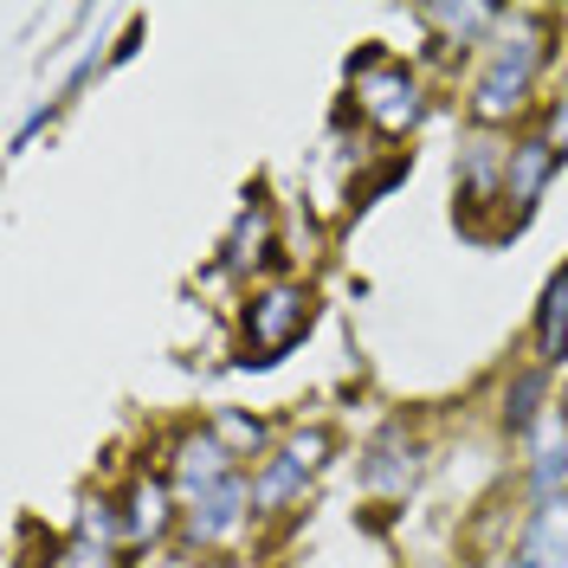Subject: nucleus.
I'll use <instances>...</instances> for the list:
<instances>
[{"mask_svg":"<svg viewBox=\"0 0 568 568\" xmlns=\"http://www.w3.org/2000/svg\"><path fill=\"white\" fill-rule=\"evenodd\" d=\"M311 329V291L297 284H272L246 304V362H278L304 343Z\"/></svg>","mask_w":568,"mask_h":568,"instance_id":"obj_2","label":"nucleus"},{"mask_svg":"<svg viewBox=\"0 0 568 568\" xmlns=\"http://www.w3.org/2000/svg\"><path fill=\"white\" fill-rule=\"evenodd\" d=\"M536 65H542V45H536L530 33L504 39L491 52V65H485V78H478V91H471V116H478V123H510L517 110L530 104Z\"/></svg>","mask_w":568,"mask_h":568,"instance_id":"obj_1","label":"nucleus"},{"mask_svg":"<svg viewBox=\"0 0 568 568\" xmlns=\"http://www.w3.org/2000/svg\"><path fill=\"white\" fill-rule=\"evenodd\" d=\"M556 169H562V149H556V142H517V149H510V162H504V207H510V233L530 220L536 194L549 187Z\"/></svg>","mask_w":568,"mask_h":568,"instance_id":"obj_4","label":"nucleus"},{"mask_svg":"<svg viewBox=\"0 0 568 568\" xmlns=\"http://www.w3.org/2000/svg\"><path fill=\"white\" fill-rule=\"evenodd\" d=\"M252 504V491L240 485V478H226V485H213V491L194 497V510H187V536L194 542H220V536L240 524V510Z\"/></svg>","mask_w":568,"mask_h":568,"instance_id":"obj_6","label":"nucleus"},{"mask_svg":"<svg viewBox=\"0 0 568 568\" xmlns=\"http://www.w3.org/2000/svg\"><path fill=\"white\" fill-rule=\"evenodd\" d=\"M311 471H317V465H311V459H297V453L272 459L265 471H258V478H252V504H258V510H278L284 497H297V491H304V478H311Z\"/></svg>","mask_w":568,"mask_h":568,"instance_id":"obj_8","label":"nucleus"},{"mask_svg":"<svg viewBox=\"0 0 568 568\" xmlns=\"http://www.w3.org/2000/svg\"><path fill=\"white\" fill-rule=\"evenodd\" d=\"M362 104H368V116H375L382 130H407V123L420 116V91H414L407 65L368 52V59H362Z\"/></svg>","mask_w":568,"mask_h":568,"instance_id":"obj_3","label":"nucleus"},{"mask_svg":"<svg viewBox=\"0 0 568 568\" xmlns=\"http://www.w3.org/2000/svg\"><path fill=\"white\" fill-rule=\"evenodd\" d=\"M123 524L136 542H155V536L169 530V491L155 485V478H142L136 491H130V510H123Z\"/></svg>","mask_w":568,"mask_h":568,"instance_id":"obj_9","label":"nucleus"},{"mask_svg":"<svg viewBox=\"0 0 568 568\" xmlns=\"http://www.w3.org/2000/svg\"><path fill=\"white\" fill-rule=\"evenodd\" d=\"M517 568H568V491L542 497L524 524L517 542Z\"/></svg>","mask_w":568,"mask_h":568,"instance_id":"obj_5","label":"nucleus"},{"mask_svg":"<svg viewBox=\"0 0 568 568\" xmlns=\"http://www.w3.org/2000/svg\"><path fill=\"white\" fill-rule=\"evenodd\" d=\"M556 136H562V155H568V110L556 116Z\"/></svg>","mask_w":568,"mask_h":568,"instance_id":"obj_13","label":"nucleus"},{"mask_svg":"<svg viewBox=\"0 0 568 568\" xmlns=\"http://www.w3.org/2000/svg\"><path fill=\"white\" fill-rule=\"evenodd\" d=\"M536 400H542V375H524V382L510 388V407H504L510 433H530V426H536Z\"/></svg>","mask_w":568,"mask_h":568,"instance_id":"obj_12","label":"nucleus"},{"mask_svg":"<svg viewBox=\"0 0 568 568\" xmlns=\"http://www.w3.org/2000/svg\"><path fill=\"white\" fill-rule=\"evenodd\" d=\"M536 349L542 362H562L568 355V272L542 284V311H536Z\"/></svg>","mask_w":568,"mask_h":568,"instance_id":"obj_7","label":"nucleus"},{"mask_svg":"<svg viewBox=\"0 0 568 568\" xmlns=\"http://www.w3.org/2000/svg\"><path fill=\"white\" fill-rule=\"evenodd\" d=\"M213 439H220L233 459H246V453H258L265 426H258V420H240V414H220V420H213Z\"/></svg>","mask_w":568,"mask_h":568,"instance_id":"obj_11","label":"nucleus"},{"mask_svg":"<svg viewBox=\"0 0 568 568\" xmlns=\"http://www.w3.org/2000/svg\"><path fill=\"white\" fill-rule=\"evenodd\" d=\"M426 27H453V33H485V27H497V7H426L420 13Z\"/></svg>","mask_w":568,"mask_h":568,"instance_id":"obj_10","label":"nucleus"}]
</instances>
